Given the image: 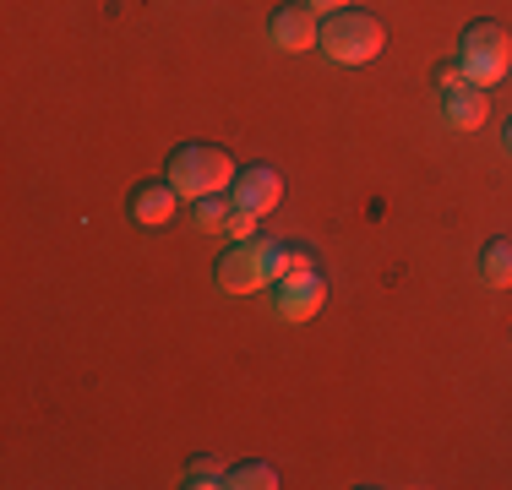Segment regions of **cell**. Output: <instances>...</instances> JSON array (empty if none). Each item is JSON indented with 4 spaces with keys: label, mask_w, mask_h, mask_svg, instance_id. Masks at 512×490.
Instances as JSON below:
<instances>
[{
    "label": "cell",
    "mask_w": 512,
    "mask_h": 490,
    "mask_svg": "<svg viewBox=\"0 0 512 490\" xmlns=\"http://www.w3.org/2000/svg\"><path fill=\"white\" fill-rule=\"evenodd\" d=\"M229 490H278V469L273 463H235V469L224 474Z\"/></svg>",
    "instance_id": "cell-11"
},
{
    "label": "cell",
    "mask_w": 512,
    "mask_h": 490,
    "mask_svg": "<svg viewBox=\"0 0 512 490\" xmlns=\"http://www.w3.org/2000/svg\"><path fill=\"white\" fill-rule=\"evenodd\" d=\"M480 284L491 289H512V240H485L480 245Z\"/></svg>",
    "instance_id": "cell-10"
},
{
    "label": "cell",
    "mask_w": 512,
    "mask_h": 490,
    "mask_svg": "<svg viewBox=\"0 0 512 490\" xmlns=\"http://www.w3.org/2000/svg\"><path fill=\"white\" fill-rule=\"evenodd\" d=\"M256 218H262V213H246V207H235V213H229V235H235V240H256Z\"/></svg>",
    "instance_id": "cell-14"
},
{
    "label": "cell",
    "mask_w": 512,
    "mask_h": 490,
    "mask_svg": "<svg viewBox=\"0 0 512 490\" xmlns=\"http://www.w3.org/2000/svg\"><path fill=\"white\" fill-rule=\"evenodd\" d=\"M229 213H235V202H229V191H218V196H202L191 218H197L202 229H224V224H229Z\"/></svg>",
    "instance_id": "cell-12"
},
{
    "label": "cell",
    "mask_w": 512,
    "mask_h": 490,
    "mask_svg": "<svg viewBox=\"0 0 512 490\" xmlns=\"http://www.w3.org/2000/svg\"><path fill=\"white\" fill-rule=\"evenodd\" d=\"M458 66L474 88H496L512 71V33L502 22H469L458 39Z\"/></svg>",
    "instance_id": "cell-3"
},
{
    "label": "cell",
    "mask_w": 512,
    "mask_h": 490,
    "mask_svg": "<svg viewBox=\"0 0 512 490\" xmlns=\"http://www.w3.org/2000/svg\"><path fill=\"white\" fill-rule=\"evenodd\" d=\"M316 49H322L333 66H365V60H376L387 49V28H382V17L355 11V6L327 11L322 17V44Z\"/></svg>",
    "instance_id": "cell-2"
},
{
    "label": "cell",
    "mask_w": 512,
    "mask_h": 490,
    "mask_svg": "<svg viewBox=\"0 0 512 490\" xmlns=\"http://www.w3.org/2000/svg\"><path fill=\"white\" fill-rule=\"evenodd\" d=\"M278 196H284V175L273 164H246L235 175V186H229V202L246 207V213H273Z\"/></svg>",
    "instance_id": "cell-7"
},
{
    "label": "cell",
    "mask_w": 512,
    "mask_h": 490,
    "mask_svg": "<svg viewBox=\"0 0 512 490\" xmlns=\"http://www.w3.org/2000/svg\"><path fill=\"white\" fill-rule=\"evenodd\" d=\"M224 463H218V458H197V463H191V469H186V480H180V485H191V490H202V485H224Z\"/></svg>",
    "instance_id": "cell-13"
},
{
    "label": "cell",
    "mask_w": 512,
    "mask_h": 490,
    "mask_svg": "<svg viewBox=\"0 0 512 490\" xmlns=\"http://www.w3.org/2000/svg\"><path fill=\"white\" fill-rule=\"evenodd\" d=\"M235 175H240L235 158H229L224 147H213V142H186V147H175L169 164H164V180L186 196V202H202V196L229 191Z\"/></svg>",
    "instance_id": "cell-1"
},
{
    "label": "cell",
    "mask_w": 512,
    "mask_h": 490,
    "mask_svg": "<svg viewBox=\"0 0 512 490\" xmlns=\"http://www.w3.org/2000/svg\"><path fill=\"white\" fill-rule=\"evenodd\" d=\"M327 305V278L306 267V273H289L273 284V311L284 316V322H311L316 311Z\"/></svg>",
    "instance_id": "cell-5"
},
{
    "label": "cell",
    "mask_w": 512,
    "mask_h": 490,
    "mask_svg": "<svg viewBox=\"0 0 512 490\" xmlns=\"http://www.w3.org/2000/svg\"><path fill=\"white\" fill-rule=\"evenodd\" d=\"M502 142H507V153H512V120H507V131H502Z\"/></svg>",
    "instance_id": "cell-17"
},
{
    "label": "cell",
    "mask_w": 512,
    "mask_h": 490,
    "mask_svg": "<svg viewBox=\"0 0 512 490\" xmlns=\"http://www.w3.org/2000/svg\"><path fill=\"white\" fill-rule=\"evenodd\" d=\"M267 39L284 49V55H306V49L322 44V11H311L306 0L300 6H278L267 17Z\"/></svg>",
    "instance_id": "cell-6"
},
{
    "label": "cell",
    "mask_w": 512,
    "mask_h": 490,
    "mask_svg": "<svg viewBox=\"0 0 512 490\" xmlns=\"http://www.w3.org/2000/svg\"><path fill=\"white\" fill-rule=\"evenodd\" d=\"M463 82H469V77H463V66H458V60H447V66H436V88H442V93L463 88Z\"/></svg>",
    "instance_id": "cell-15"
},
{
    "label": "cell",
    "mask_w": 512,
    "mask_h": 490,
    "mask_svg": "<svg viewBox=\"0 0 512 490\" xmlns=\"http://www.w3.org/2000/svg\"><path fill=\"white\" fill-rule=\"evenodd\" d=\"M175 202H180V191L169 186V180H142V186L131 191V218H137L142 229H164L169 218H175Z\"/></svg>",
    "instance_id": "cell-8"
},
{
    "label": "cell",
    "mask_w": 512,
    "mask_h": 490,
    "mask_svg": "<svg viewBox=\"0 0 512 490\" xmlns=\"http://www.w3.org/2000/svg\"><path fill=\"white\" fill-rule=\"evenodd\" d=\"M273 245L278 240H267V235L235 240L224 256H218L213 284L224 289V294H256V289H267V284H273Z\"/></svg>",
    "instance_id": "cell-4"
},
{
    "label": "cell",
    "mask_w": 512,
    "mask_h": 490,
    "mask_svg": "<svg viewBox=\"0 0 512 490\" xmlns=\"http://www.w3.org/2000/svg\"><path fill=\"white\" fill-rule=\"evenodd\" d=\"M485 115H491V98H485V88H474V82H463V88L442 93V120L453 131H480Z\"/></svg>",
    "instance_id": "cell-9"
},
{
    "label": "cell",
    "mask_w": 512,
    "mask_h": 490,
    "mask_svg": "<svg viewBox=\"0 0 512 490\" xmlns=\"http://www.w3.org/2000/svg\"><path fill=\"white\" fill-rule=\"evenodd\" d=\"M306 6H311V11H322V17H327V11H344L349 0H306Z\"/></svg>",
    "instance_id": "cell-16"
}]
</instances>
